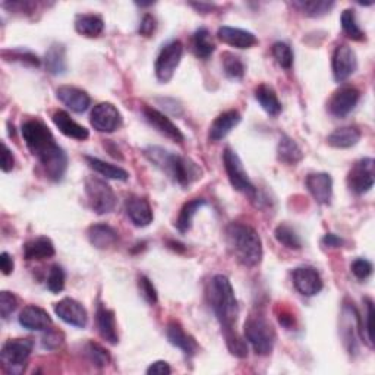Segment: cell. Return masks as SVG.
I'll return each instance as SVG.
<instances>
[{
	"mask_svg": "<svg viewBox=\"0 0 375 375\" xmlns=\"http://www.w3.org/2000/svg\"><path fill=\"white\" fill-rule=\"evenodd\" d=\"M22 138L31 154L43 166L46 175L53 182H60L68 170V156L56 142L51 131L38 119L22 124Z\"/></svg>",
	"mask_w": 375,
	"mask_h": 375,
	"instance_id": "obj_1",
	"label": "cell"
},
{
	"mask_svg": "<svg viewBox=\"0 0 375 375\" xmlns=\"http://www.w3.org/2000/svg\"><path fill=\"white\" fill-rule=\"evenodd\" d=\"M144 156L150 163L162 170L172 181H175L181 186H190L195 181L203 178L201 169L194 160L172 153L163 147L151 145L144 150Z\"/></svg>",
	"mask_w": 375,
	"mask_h": 375,
	"instance_id": "obj_2",
	"label": "cell"
},
{
	"mask_svg": "<svg viewBox=\"0 0 375 375\" xmlns=\"http://www.w3.org/2000/svg\"><path fill=\"white\" fill-rule=\"evenodd\" d=\"M226 244L232 257L244 267H256L262 260V240L253 227L233 222L226 227Z\"/></svg>",
	"mask_w": 375,
	"mask_h": 375,
	"instance_id": "obj_3",
	"label": "cell"
},
{
	"mask_svg": "<svg viewBox=\"0 0 375 375\" xmlns=\"http://www.w3.org/2000/svg\"><path fill=\"white\" fill-rule=\"evenodd\" d=\"M207 299L223 333L233 331L239 317V305L231 280L223 274L214 276L207 288Z\"/></svg>",
	"mask_w": 375,
	"mask_h": 375,
	"instance_id": "obj_4",
	"label": "cell"
},
{
	"mask_svg": "<svg viewBox=\"0 0 375 375\" xmlns=\"http://www.w3.org/2000/svg\"><path fill=\"white\" fill-rule=\"evenodd\" d=\"M245 340L252 346L257 355L267 356L274 349L276 331L273 326L261 315H251L244 326Z\"/></svg>",
	"mask_w": 375,
	"mask_h": 375,
	"instance_id": "obj_5",
	"label": "cell"
},
{
	"mask_svg": "<svg viewBox=\"0 0 375 375\" xmlns=\"http://www.w3.org/2000/svg\"><path fill=\"white\" fill-rule=\"evenodd\" d=\"M223 163H224L227 178H229L235 190L247 195L251 201H256L258 197L257 188L253 186V183L248 178V173L244 167L242 160H240L238 153L232 150L231 147H227L223 153Z\"/></svg>",
	"mask_w": 375,
	"mask_h": 375,
	"instance_id": "obj_6",
	"label": "cell"
},
{
	"mask_svg": "<svg viewBox=\"0 0 375 375\" xmlns=\"http://www.w3.org/2000/svg\"><path fill=\"white\" fill-rule=\"evenodd\" d=\"M85 194L91 210L99 216L112 212L116 207V195L112 186L100 178L90 176L85 179Z\"/></svg>",
	"mask_w": 375,
	"mask_h": 375,
	"instance_id": "obj_7",
	"label": "cell"
},
{
	"mask_svg": "<svg viewBox=\"0 0 375 375\" xmlns=\"http://www.w3.org/2000/svg\"><path fill=\"white\" fill-rule=\"evenodd\" d=\"M182 56H183V44L179 40H173V42L163 46L154 65L156 76L160 83L166 84L170 81L178 69Z\"/></svg>",
	"mask_w": 375,
	"mask_h": 375,
	"instance_id": "obj_8",
	"label": "cell"
},
{
	"mask_svg": "<svg viewBox=\"0 0 375 375\" xmlns=\"http://www.w3.org/2000/svg\"><path fill=\"white\" fill-rule=\"evenodd\" d=\"M34 347L31 339H13L8 340L0 352L3 367L10 372H21L28 360Z\"/></svg>",
	"mask_w": 375,
	"mask_h": 375,
	"instance_id": "obj_9",
	"label": "cell"
},
{
	"mask_svg": "<svg viewBox=\"0 0 375 375\" xmlns=\"http://www.w3.org/2000/svg\"><path fill=\"white\" fill-rule=\"evenodd\" d=\"M375 163L374 158L365 157L353 165L349 175H347V186L356 195H364L369 192L375 181Z\"/></svg>",
	"mask_w": 375,
	"mask_h": 375,
	"instance_id": "obj_10",
	"label": "cell"
},
{
	"mask_svg": "<svg viewBox=\"0 0 375 375\" xmlns=\"http://www.w3.org/2000/svg\"><path fill=\"white\" fill-rule=\"evenodd\" d=\"M90 120L96 131L112 133L122 125V115L112 103H99L94 106Z\"/></svg>",
	"mask_w": 375,
	"mask_h": 375,
	"instance_id": "obj_11",
	"label": "cell"
},
{
	"mask_svg": "<svg viewBox=\"0 0 375 375\" xmlns=\"http://www.w3.org/2000/svg\"><path fill=\"white\" fill-rule=\"evenodd\" d=\"M333 76L338 83L349 79L358 69V59L351 46L340 44L333 53Z\"/></svg>",
	"mask_w": 375,
	"mask_h": 375,
	"instance_id": "obj_12",
	"label": "cell"
},
{
	"mask_svg": "<svg viewBox=\"0 0 375 375\" xmlns=\"http://www.w3.org/2000/svg\"><path fill=\"white\" fill-rule=\"evenodd\" d=\"M360 92L352 87V85H344L340 87L338 91H334L331 99L328 100L327 109L328 113L334 117H344L349 115L359 101Z\"/></svg>",
	"mask_w": 375,
	"mask_h": 375,
	"instance_id": "obj_13",
	"label": "cell"
},
{
	"mask_svg": "<svg viewBox=\"0 0 375 375\" xmlns=\"http://www.w3.org/2000/svg\"><path fill=\"white\" fill-rule=\"evenodd\" d=\"M293 286L303 297H315L323 290V278L314 267H298L292 272Z\"/></svg>",
	"mask_w": 375,
	"mask_h": 375,
	"instance_id": "obj_14",
	"label": "cell"
},
{
	"mask_svg": "<svg viewBox=\"0 0 375 375\" xmlns=\"http://www.w3.org/2000/svg\"><path fill=\"white\" fill-rule=\"evenodd\" d=\"M142 113H144V117H145L147 122H149L157 132L162 133L163 137L169 138L173 142H179V144L183 142V140H185L183 133L165 113L158 112L157 109H154V107H150V106H145L142 109Z\"/></svg>",
	"mask_w": 375,
	"mask_h": 375,
	"instance_id": "obj_15",
	"label": "cell"
},
{
	"mask_svg": "<svg viewBox=\"0 0 375 375\" xmlns=\"http://www.w3.org/2000/svg\"><path fill=\"white\" fill-rule=\"evenodd\" d=\"M55 312L63 321V323L69 326L84 328L88 324L87 310L81 303L72 298H65L59 301L55 305Z\"/></svg>",
	"mask_w": 375,
	"mask_h": 375,
	"instance_id": "obj_16",
	"label": "cell"
},
{
	"mask_svg": "<svg viewBox=\"0 0 375 375\" xmlns=\"http://www.w3.org/2000/svg\"><path fill=\"white\" fill-rule=\"evenodd\" d=\"M125 212L128 219L137 227H147L153 223L154 214L151 206L145 198L131 195L125 203Z\"/></svg>",
	"mask_w": 375,
	"mask_h": 375,
	"instance_id": "obj_17",
	"label": "cell"
},
{
	"mask_svg": "<svg viewBox=\"0 0 375 375\" xmlns=\"http://www.w3.org/2000/svg\"><path fill=\"white\" fill-rule=\"evenodd\" d=\"M305 185L318 204H330L333 197V179L328 173H311L306 176Z\"/></svg>",
	"mask_w": 375,
	"mask_h": 375,
	"instance_id": "obj_18",
	"label": "cell"
},
{
	"mask_svg": "<svg viewBox=\"0 0 375 375\" xmlns=\"http://www.w3.org/2000/svg\"><path fill=\"white\" fill-rule=\"evenodd\" d=\"M58 99L71 109L75 113H84L88 110V107L91 106V99L88 94L76 87H71V85H63L59 87L56 91Z\"/></svg>",
	"mask_w": 375,
	"mask_h": 375,
	"instance_id": "obj_19",
	"label": "cell"
},
{
	"mask_svg": "<svg viewBox=\"0 0 375 375\" xmlns=\"http://www.w3.org/2000/svg\"><path fill=\"white\" fill-rule=\"evenodd\" d=\"M19 324L31 331H44L51 326V318L47 311H44L43 308L35 306V305H28L25 306L19 314Z\"/></svg>",
	"mask_w": 375,
	"mask_h": 375,
	"instance_id": "obj_20",
	"label": "cell"
},
{
	"mask_svg": "<svg viewBox=\"0 0 375 375\" xmlns=\"http://www.w3.org/2000/svg\"><path fill=\"white\" fill-rule=\"evenodd\" d=\"M217 37L224 44H229L236 49H251L252 46H256L258 43L257 37L251 31H247L242 28H235V26H227V25L220 26L217 31Z\"/></svg>",
	"mask_w": 375,
	"mask_h": 375,
	"instance_id": "obj_21",
	"label": "cell"
},
{
	"mask_svg": "<svg viewBox=\"0 0 375 375\" xmlns=\"http://www.w3.org/2000/svg\"><path fill=\"white\" fill-rule=\"evenodd\" d=\"M242 116L238 110H227L216 117V120L211 124L208 138L214 142H219L226 138L229 133L240 124Z\"/></svg>",
	"mask_w": 375,
	"mask_h": 375,
	"instance_id": "obj_22",
	"label": "cell"
},
{
	"mask_svg": "<svg viewBox=\"0 0 375 375\" xmlns=\"http://www.w3.org/2000/svg\"><path fill=\"white\" fill-rule=\"evenodd\" d=\"M96 324L100 336L110 344L119 343V334L116 327V317L115 312L109 308H106L103 303L97 306L96 312Z\"/></svg>",
	"mask_w": 375,
	"mask_h": 375,
	"instance_id": "obj_23",
	"label": "cell"
},
{
	"mask_svg": "<svg viewBox=\"0 0 375 375\" xmlns=\"http://www.w3.org/2000/svg\"><path fill=\"white\" fill-rule=\"evenodd\" d=\"M166 336L170 344H173L178 349H181L186 358H192L195 356L198 351V344L194 338H191L190 334H186V331L178 324L175 321L169 323L166 328Z\"/></svg>",
	"mask_w": 375,
	"mask_h": 375,
	"instance_id": "obj_24",
	"label": "cell"
},
{
	"mask_svg": "<svg viewBox=\"0 0 375 375\" xmlns=\"http://www.w3.org/2000/svg\"><path fill=\"white\" fill-rule=\"evenodd\" d=\"M53 124L63 133L65 137L76 140V141H85L90 137V132L85 126L76 124L75 120L63 110H58L53 113Z\"/></svg>",
	"mask_w": 375,
	"mask_h": 375,
	"instance_id": "obj_25",
	"label": "cell"
},
{
	"mask_svg": "<svg viewBox=\"0 0 375 375\" xmlns=\"http://www.w3.org/2000/svg\"><path fill=\"white\" fill-rule=\"evenodd\" d=\"M88 239H90V244L94 248L109 249L117 244L119 233L113 229L112 226L99 223V224H92L88 229Z\"/></svg>",
	"mask_w": 375,
	"mask_h": 375,
	"instance_id": "obj_26",
	"label": "cell"
},
{
	"mask_svg": "<svg viewBox=\"0 0 375 375\" xmlns=\"http://www.w3.org/2000/svg\"><path fill=\"white\" fill-rule=\"evenodd\" d=\"M55 245H53L51 240L46 236H40L33 240H28L24 245V257L25 260H47L55 257Z\"/></svg>",
	"mask_w": 375,
	"mask_h": 375,
	"instance_id": "obj_27",
	"label": "cell"
},
{
	"mask_svg": "<svg viewBox=\"0 0 375 375\" xmlns=\"http://www.w3.org/2000/svg\"><path fill=\"white\" fill-rule=\"evenodd\" d=\"M75 30L84 37H99L104 31V21L96 13H81L75 18Z\"/></svg>",
	"mask_w": 375,
	"mask_h": 375,
	"instance_id": "obj_28",
	"label": "cell"
},
{
	"mask_svg": "<svg viewBox=\"0 0 375 375\" xmlns=\"http://www.w3.org/2000/svg\"><path fill=\"white\" fill-rule=\"evenodd\" d=\"M44 65L49 74L63 75L66 68H68V63H66V47L60 43H53L46 51Z\"/></svg>",
	"mask_w": 375,
	"mask_h": 375,
	"instance_id": "obj_29",
	"label": "cell"
},
{
	"mask_svg": "<svg viewBox=\"0 0 375 375\" xmlns=\"http://www.w3.org/2000/svg\"><path fill=\"white\" fill-rule=\"evenodd\" d=\"M362 137V133L355 126H343L333 131L327 137L328 145L334 147V149H351V147L356 145Z\"/></svg>",
	"mask_w": 375,
	"mask_h": 375,
	"instance_id": "obj_30",
	"label": "cell"
},
{
	"mask_svg": "<svg viewBox=\"0 0 375 375\" xmlns=\"http://www.w3.org/2000/svg\"><path fill=\"white\" fill-rule=\"evenodd\" d=\"M277 158L278 162L294 166L298 165L301 160L303 158V153L301 150V147L297 144L293 138L288 135H281L278 145H277Z\"/></svg>",
	"mask_w": 375,
	"mask_h": 375,
	"instance_id": "obj_31",
	"label": "cell"
},
{
	"mask_svg": "<svg viewBox=\"0 0 375 375\" xmlns=\"http://www.w3.org/2000/svg\"><path fill=\"white\" fill-rule=\"evenodd\" d=\"M253 96H256V100L260 103V106L262 107V110L265 113H269L270 116H274V117L281 113V109H283V107H281L277 94L272 87L261 84L256 88V91H253Z\"/></svg>",
	"mask_w": 375,
	"mask_h": 375,
	"instance_id": "obj_32",
	"label": "cell"
},
{
	"mask_svg": "<svg viewBox=\"0 0 375 375\" xmlns=\"http://www.w3.org/2000/svg\"><path fill=\"white\" fill-rule=\"evenodd\" d=\"M85 160H87L88 166L94 172H97L99 175L104 176L106 179H115V181H122V182L129 179V173L122 167L103 162V160H100L97 157H91V156H85Z\"/></svg>",
	"mask_w": 375,
	"mask_h": 375,
	"instance_id": "obj_33",
	"label": "cell"
},
{
	"mask_svg": "<svg viewBox=\"0 0 375 375\" xmlns=\"http://www.w3.org/2000/svg\"><path fill=\"white\" fill-rule=\"evenodd\" d=\"M207 206V199L206 198H194L192 201H190V203H186L181 212H179V217L176 220V229L181 232V233H186L191 231L192 227V222H194V217L197 216V212Z\"/></svg>",
	"mask_w": 375,
	"mask_h": 375,
	"instance_id": "obj_34",
	"label": "cell"
},
{
	"mask_svg": "<svg viewBox=\"0 0 375 375\" xmlns=\"http://www.w3.org/2000/svg\"><path fill=\"white\" fill-rule=\"evenodd\" d=\"M192 49H194V53L197 55V58L199 59H208L214 50H216V44H214L212 38H211V34L207 28H198L195 33H194V37H192Z\"/></svg>",
	"mask_w": 375,
	"mask_h": 375,
	"instance_id": "obj_35",
	"label": "cell"
},
{
	"mask_svg": "<svg viewBox=\"0 0 375 375\" xmlns=\"http://www.w3.org/2000/svg\"><path fill=\"white\" fill-rule=\"evenodd\" d=\"M294 8H298L303 15L311 18L324 17L334 8V2H327V0H301V2H294Z\"/></svg>",
	"mask_w": 375,
	"mask_h": 375,
	"instance_id": "obj_36",
	"label": "cell"
},
{
	"mask_svg": "<svg viewBox=\"0 0 375 375\" xmlns=\"http://www.w3.org/2000/svg\"><path fill=\"white\" fill-rule=\"evenodd\" d=\"M274 238L277 239L278 244L286 247L288 249H301L302 248L301 236L289 224L277 226L276 231H274Z\"/></svg>",
	"mask_w": 375,
	"mask_h": 375,
	"instance_id": "obj_37",
	"label": "cell"
},
{
	"mask_svg": "<svg viewBox=\"0 0 375 375\" xmlns=\"http://www.w3.org/2000/svg\"><path fill=\"white\" fill-rule=\"evenodd\" d=\"M340 22H342V28H343L344 34L349 38L355 40V42H362V40L365 38V33L360 30V26L358 25L353 9L343 10Z\"/></svg>",
	"mask_w": 375,
	"mask_h": 375,
	"instance_id": "obj_38",
	"label": "cell"
},
{
	"mask_svg": "<svg viewBox=\"0 0 375 375\" xmlns=\"http://www.w3.org/2000/svg\"><path fill=\"white\" fill-rule=\"evenodd\" d=\"M223 69L224 74L231 79H242L245 75V65L240 60L239 56H235L233 53L226 51L223 53Z\"/></svg>",
	"mask_w": 375,
	"mask_h": 375,
	"instance_id": "obj_39",
	"label": "cell"
},
{
	"mask_svg": "<svg viewBox=\"0 0 375 375\" xmlns=\"http://www.w3.org/2000/svg\"><path fill=\"white\" fill-rule=\"evenodd\" d=\"M224 334V340L227 344V349L229 352L236 356V358H247L248 356V344L247 340L239 336L236 330L229 331V333H223Z\"/></svg>",
	"mask_w": 375,
	"mask_h": 375,
	"instance_id": "obj_40",
	"label": "cell"
},
{
	"mask_svg": "<svg viewBox=\"0 0 375 375\" xmlns=\"http://www.w3.org/2000/svg\"><path fill=\"white\" fill-rule=\"evenodd\" d=\"M272 53H273V58L276 59V62L281 66V68L286 69V71H289L292 68L293 66V51L288 43H283V42L274 43L272 47Z\"/></svg>",
	"mask_w": 375,
	"mask_h": 375,
	"instance_id": "obj_41",
	"label": "cell"
},
{
	"mask_svg": "<svg viewBox=\"0 0 375 375\" xmlns=\"http://www.w3.org/2000/svg\"><path fill=\"white\" fill-rule=\"evenodd\" d=\"M85 353L88 356V359L92 362V365H96L99 368L106 367L107 364L110 362V355L107 352L104 347H101L100 344L90 342L85 347Z\"/></svg>",
	"mask_w": 375,
	"mask_h": 375,
	"instance_id": "obj_42",
	"label": "cell"
},
{
	"mask_svg": "<svg viewBox=\"0 0 375 375\" xmlns=\"http://www.w3.org/2000/svg\"><path fill=\"white\" fill-rule=\"evenodd\" d=\"M3 58L5 60H13V62H21L30 66H40V59L37 55L31 53L30 50H24V49H15V50H3Z\"/></svg>",
	"mask_w": 375,
	"mask_h": 375,
	"instance_id": "obj_43",
	"label": "cell"
},
{
	"mask_svg": "<svg viewBox=\"0 0 375 375\" xmlns=\"http://www.w3.org/2000/svg\"><path fill=\"white\" fill-rule=\"evenodd\" d=\"M66 274L60 265H53L47 277V289L51 293H60L65 289Z\"/></svg>",
	"mask_w": 375,
	"mask_h": 375,
	"instance_id": "obj_44",
	"label": "cell"
},
{
	"mask_svg": "<svg viewBox=\"0 0 375 375\" xmlns=\"http://www.w3.org/2000/svg\"><path fill=\"white\" fill-rule=\"evenodd\" d=\"M18 306V301L15 294L10 292H2L0 293V315L3 319H8L13 312H15Z\"/></svg>",
	"mask_w": 375,
	"mask_h": 375,
	"instance_id": "obj_45",
	"label": "cell"
},
{
	"mask_svg": "<svg viewBox=\"0 0 375 375\" xmlns=\"http://www.w3.org/2000/svg\"><path fill=\"white\" fill-rule=\"evenodd\" d=\"M138 288H140V292H141V297L149 302L150 305H154L157 303L158 301V294H157V290L154 288V285L151 283V280L149 277L145 276H141L140 280H138Z\"/></svg>",
	"mask_w": 375,
	"mask_h": 375,
	"instance_id": "obj_46",
	"label": "cell"
},
{
	"mask_svg": "<svg viewBox=\"0 0 375 375\" xmlns=\"http://www.w3.org/2000/svg\"><path fill=\"white\" fill-rule=\"evenodd\" d=\"M351 270L353 273V276L359 280H367L371 274H372V270L374 267L371 264V261L365 260V258H358L352 262L351 265Z\"/></svg>",
	"mask_w": 375,
	"mask_h": 375,
	"instance_id": "obj_47",
	"label": "cell"
},
{
	"mask_svg": "<svg viewBox=\"0 0 375 375\" xmlns=\"http://www.w3.org/2000/svg\"><path fill=\"white\" fill-rule=\"evenodd\" d=\"M63 342V336L62 333L59 331H50L47 328V333L43 336V347L44 349H49V351H53V349H58V347L62 344Z\"/></svg>",
	"mask_w": 375,
	"mask_h": 375,
	"instance_id": "obj_48",
	"label": "cell"
},
{
	"mask_svg": "<svg viewBox=\"0 0 375 375\" xmlns=\"http://www.w3.org/2000/svg\"><path fill=\"white\" fill-rule=\"evenodd\" d=\"M156 26H157V22H156V18L153 15H150V13H145V15L142 17L141 22H140V34L144 35V37H151L156 31Z\"/></svg>",
	"mask_w": 375,
	"mask_h": 375,
	"instance_id": "obj_49",
	"label": "cell"
},
{
	"mask_svg": "<svg viewBox=\"0 0 375 375\" xmlns=\"http://www.w3.org/2000/svg\"><path fill=\"white\" fill-rule=\"evenodd\" d=\"M2 165H0V167H2V170L5 173H9L13 170V167H15V158H13V154L12 151L9 150V147L3 142L2 144Z\"/></svg>",
	"mask_w": 375,
	"mask_h": 375,
	"instance_id": "obj_50",
	"label": "cell"
},
{
	"mask_svg": "<svg viewBox=\"0 0 375 375\" xmlns=\"http://www.w3.org/2000/svg\"><path fill=\"white\" fill-rule=\"evenodd\" d=\"M147 374L149 375H169V374H172V368L166 362V360H157V362H153L149 367V369H147Z\"/></svg>",
	"mask_w": 375,
	"mask_h": 375,
	"instance_id": "obj_51",
	"label": "cell"
},
{
	"mask_svg": "<svg viewBox=\"0 0 375 375\" xmlns=\"http://www.w3.org/2000/svg\"><path fill=\"white\" fill-rule=\"evenodd\" d=\"M343 239L334 233H327L323 239H321V245L324 248H340L343 245Z\"/></svg>",
	"mask_w": 375,
	"mask_h": 375,
	"instance_id": "obj_52",
	"label": "cell"
},
{
	"mask_svg": "<svg viewBox=\"0 0 375 375\" xmlns=\"http://www.w3.org/2000/svg\"><path fill=\"white\" fill-rule=\"evenodd\" d=\"M0 269L5 276H9L13 272V260L8 252H2V256H0Z\"/></svg>",
	"mask_w": 375,
	"mask_h": 375,
	"instance_id": "obj_53",
	"label": "cell"
},
{
	"mask_svg": "<svg viewBox=\"0 0 375 375\" xmlns=\"http://www.w3.org/2000/svg\"><path fill=\"white\" fill-rule=\"evenodd\" d=\"M278 321H280V324L283 326V327H286L288 330H290L292 326H293V317H292V315L281 314V315L278 317Z\"/></svg>",
	"mask_w": 375,
	"mask_h": 375,
	"instance_id": "obj_54",
	"label": "cell"
},
{
	"mask_svg": "<svg viewBox=\"0 0 375 375\" xmlns=\"http://www.w3.org/2000/svg\"><path fill=\"white\" fill-rule=\"evenodd\" d=\"M191 6H194L195 9L201 10V12H203V10H204V13H207V12H211V9L214 8L212 5H208V3H191Z\"/></svg>",
	"mask_w": 375,
	"mask_h": 375,
	"instance_id": "obj_55",
	"label": "cell"
}]
</instances>
